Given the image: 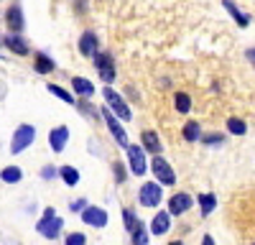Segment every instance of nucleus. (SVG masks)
Masks as SVG:
<instances>
[{
  "instance_id": "7ed1b4c3",
  "label": "nucleus",
  "mask_w": 255,
  "mask_h": 245,
  "mask_svg": "<svg viewBox=\"0 0 255 245\" xmlns=\"http://www.w3.org/2000/svg\"><path fill=\"white\" fill-rule=\"evenodd\" d=\"M151 169H153V176H156L161 184H166V187H174V184H176V174H174L171 166H168L166 158L156 156V158L151 161Z\"/></svg>"
},
{
  "instance_id": "c9c22d12",
  "label": "nucleus",
  "mask_w": 255,
  "mask_h": 245,
  "mask_svg": "<svg viewBox=\"0 0 255 245\" xmlns=\"http://www.w3.org/2000/svg\"><path fill=\"white\" fill-rule=\"evenodd\" d=\"M202 245H215V238H212V235H204V238H202Z\"/></svg>"
},
{
  "instance_id": "dca6fc26",
  "label": "nucleus",
  "mask_w": 255,
  "mask_h": 245,
  "mask_svg": "<svg viewBox=\"0 0 255 245\" xmlns=\"http://www.w3.org/2000/svg\"><path fill=\"white\" fill-rule=\"evenodd\" d=\"M222 5H225V10H227L232 18H235V23H238L240 28H248V26H250V18H248L245 13H240V10H238V5L232 3V0H222Z\"/></svg>"
},
{
  "instance_id": "f03ea898",
  "label": "nucleus",
  "mask_w": 255,
  "mask_h": 245,
  "mask_svg": "<svg viewBox=\"0 0 255 245\" xmlns=\"http://www.w3.org/2000/svg\"><path fill=\"white\" fill-rule=\"evenodd\" d=\"M36 138V128L33 125H18V130L13 133V140H10V153H20L26 151Z\"/></svg>"
},
{
  "instance_id": "a878e982",
  "label": "nucleus",
  "mask_w": 255,
  "mask_h": 245,
  "mask_svg": "<svg viewBox=\"0 0 255 245\" xmlns=\"http://www.w3.org/2000/svg\"><path fill=\"white\" fill-rule=\"evenodd\" d=\"M0 176H3V181H5V184H18V181H20V176H23V171H20L18 166H5Z\"/></svg>"
},
{
  "instance_id": "4468645a",
  "label": "nucleus",
  "mask_w": 255,
  "mask_h": 245,
  "mask_svg": "<svg viewBox=\"0 0 255 245\" xmlns=\"http://www.w3.org/2000/svg\"><path fill=\"white\" fill-rule=\"evenodd\" d=\"M171 217H174V215L168 212V210H166V212H158V215L151 220V233H153V235H166L168 228H171Z\"/></svg>"
},
{
  "instance_id": "6ab92c4d",
  "label": "nucleus",
  "mask_w": 255,
  "mask_h": 245,
  "mask_svg": "<svg viewBox=\"0 0 255 245\" xmlns=\"http://www.w3.org/2000/svg\"><path fill=\"white\" fill-rule=\"evenodd\" d=\"M59 176H61V181L67 184V187H77V184H79V171L74 166H61Z\"/></svg>"
},
{
  "instance_id": "412c9836",
  "label": "nucleus",
  "mask_w": 255,
  "mask_h": 245,
  "mask_svg": "<svg viewBox=\"0 0 255 245\" xmlns=\"http://www.w3.org/2000/svg\"><path fill=\"white\" fill-rule=\"evenodd\" d=\"M197 202H199V207H202V217H209V212L217 207V197L215 194H199Z\"/></svg>"
},
{
  "instance_id": "f8f14e48",
  "label": "nucleus",
  "mask_w": 255,
  "mask_h": 245,
  "mask_svg": "<svg viewBox=\"0 0 255 245\" xmlns=\"http://www.w3.org/2000/svg\"><path fill=\"white\" fill-rule=\"evenodd\" d=\"M191 204H194V199H191L189 194H184V192H179V194H174L171 199H168V212H171L174 217L176 215H184Z\"/></svg>"
},
{
  "instance_id": "5701e85b",
  "label": "nucleus",
  "mask_w": 255,
  "mask_h": 245,
  "mask_svg": "<svg viewBox=\"0 0 255 245\" xmlns=\"http://www.w3.org/2000/svg\"><path fill=\"white\" fill-rule=\"evenodd\" d=\"M227 130L232 135H245L248 125H245V120H240V118H227Z\"/></svg>"
},
{
  "instance_id": "f3484780",
  "label": "nucleus",
  "mask_w": 255,
  "mask_h": 245,
  "mask_svg": "<svg viewBox=\"0 0 255 245\" xmlns=\"http://www.w3.org/2000/svg\"><path fill=\"white\" fill-rule=\"evenodd\" d=\"M72 87H74V92L82 95V97L95 95V85H92L90 79H84V77H72Z\"/></svg>"
},
{
  "instance_id": "72a5a7b5",
  "label": "nucleus",
  "mask_w": 255,
  "mask_h": 245,
  "mask_svg": "<svg viewBox=\"0 0 255 245\" xmlns=\"http://www.w3.org/2000/svg\"><path fill=\"white\" fill-rule=\"evenodd\" d=\"M72 210H74V212H84V210H87V199H77V202H72Z\"/></svg>"
},
{
  "instance_id": "6e6552de",
  "label": "nucleus",
  "mask_w": 255,
  "mask_h": 245,
  "mask_svg": "<svg viewBox=\"0 0 255 245\" xmlns=\"http://www.w3.org/2000/svg\"><path fill=\"white\" fill-rule=\"evenodd\" d=\"M67 143H69V128H67V125L51 128V133H49V146H51L54 153H61L64 148H67Z\"/></svg>"
},
{
  "instance_id": "f257e3e1",
  "label": "nucleus",
  "mask_w": 255,
  "mask_h": 245,
  "mask_svg": "<svg viewBox=\"0 0 255 245\" xmlns=\"http://www.w3.org/2000/svg\"><path fill=\"white\" fill-rule=\"evenodd\" d=\"M61 225H64V220L56 217V212H54L51 207H46V210H44V217H41L38 225H36V230L44 235L46 240H56L59 233H61Z\"/></svg>"
},
{
  "instance_id": "f704fd0d",
  "label": "nucleus",
  "mask_w": 255,
  "mask_h": 245,
  "mask_svg": "<svg viewBox=\"0 0 255 245\" xmlns=\"http://www.w3.org/2000/svg\"><path fill=\"white\" fill-rule=\"evenodd\" d=\"M245 56L250 59V64L255 67V49H248V51H245Z\"/></svg>"
},
{
  "instance_id": "bb28decb",
  "label": "nucleus",
  "mask_w": 255,
  "mask_h": 245,
  "mask_svg": "<svg viewBox=\"0 0 255 245\" xmlns=\"http://www.w3.org/2000/svg\"><path fill=\"white\" fill-rule=\"evenodd\" d=\"M130 238H133V245H148V228L140 222L138 228L130 233Z\"/></svg>"
},
{
  "instance_id": "a211bd4d",
  "label": "nucleus",
  "mask_w": 255,
  "mask_h": 245,
  "mask_svg": "<svg viewBox=\"0 0 255 245\" xmlns=\"http://www.w3.org/2000/svg\"><path fill=\"white\" fill-rule=\"evenodd\" d=\"M143 148H148V151H151V153H161V140H158V133L156 130H143Z\"/></svg>"
},
{
  "instance_id": "393cba45",
  "label": "nucleus",
  "mask_w": 255,
  "mask_h": 245,
  "mask_svg": "<svg viewBox=\"0 0 255 245\" xmlns=\"http://www.w3.org/2000/svg\"><path fill=\"white\" fill-rule=\"evenodd\" d=\"M49 92H51V95H56L61 102H67V105H77V100L72 97V92H67L64 87H59V85H49Z\"/></svg>"
},
{
  "instance_id": "c85d7f7f",
  "label": "nucleus",
  "mask_w": 255,
  "mask_h": 245,
  "mask_svg": "<svg viewBox=\"0 0 255 245\" xmlns=\"http://www.w3.org/2000/svg\"><path fill=\"white\" fill-rule=\"evenodd\" d=\"M64 245H87V238H84L82 233H72V235H67Z\"/></svg>"
},
{
  "instance_id": "473e14b6",
  "label": "nucleus",
  "mask_w": 255,
  "mask_h": 245,
  "mask_svg": "<svg viewBox=\"0 0 255 245\" xmlns=\"http://www.w3.org/2000/svg\"><path fill=\"white\" fill-rule=\"evenodd\" d=\"M56 174H59V169H54V166H44V169H41V179H46V181L54 179Z\"/></svg>"
},
{
  "instance_id": "4be33fe9",
  "label": "nucleus",
  "mask_w": 255,
  "mask_h": 245,
  "mask_svg": "<svg viewBox=\"0 0 255 245\" xmlns=\"http://www.w3.org/2000/svg\"><path fill=\"white\" fill-rule=\"evenodd\" d=\"M174 108H176V113L189 115V110H191V97H189L186 92H176V95H174Z\"/></svg>"
},
{
  "instance_id": "1a4fd4ad",
  "label": "nucleus",
  "mask_w": 255,
  "mask_h": 245,
  "mask_svg": "<svg viewBox=\"0 0 255 245\" xmlns=\"http://www.w3.org/2000/svg\"><path fill=\"white\" fill-rule=\"evenodd\" d=\"M79 54L82 56H90V59H95L100 54V41H97V36L92 31H84L79 36Z\"/></svg>"
},
{
  "instance_id": "7c9ffc66",
  "label": "nucleus",
  "mask_w": 255,
  "mask_h": 245,
  "mask_svg": "<svg viewBox=\"0 0 255 245\" xmlns=\"http://www.w3.org/2000/svg\"><path fill=\"white\" fill-rule=\"evenodd\" d=\"M225 138L220 133H209V135H202V143H207V146H220Z\"/></svg>"
},
{
  "instance_id": "423d86ee",
  "label": "nucleus",
  "mask_w": 255,
  "mask_h": 245,
  "mask_svg": "<svg viewBox=\"0 0 255 245\" xmlns=\"http://www.w3.org/2000/svg\"><path fill=\"white\" fill-rule=\"evenodd\" d=\"M128 163H130V171L135 176H143L145 169H148V161H145V151L140 146H128Z\"/></svg>"
},
{
  "instance_id": "c756f323",
  "label": "nucleus",
  "mask_w": 255,
  "mask_h": 245,
  "mask_svg": "<svg viewBox=\"0 0 255 245\" xmlns=\"http://www.w3.org/2000/svg\"><path fill=\"white\" fill-rule=\"evenodd\" d=\"M113 171H115V181H118V184H123V181L128 179V176H125V166H123V161H115V163H113Z\"/></svg>"
},
{
  "instance_id": "0eeeda50",
  "label": "nucleus",
  "mask_w": 255,
  "mask_h": 245,
  "mask_svg": "<svg viewBox=\"0 0 255 245\" xmlns=\"http://www.w3.org/2000/svg\"><path fill=\"white\" fill-rule=\"evenodd\" d=\"M100 115L105 118V122H108V128H110V133H113V138L118 140V146H123L125 151H128V146H130V143H128V135H125V130L120 128V122L115 120V115L108 110V108H102L100 110Z\"/></svg>"
},
{
  "instance_id": "b1692460",
  "label": "nucleus",
  "mask_w": 255,
  "mask_h": 245,
  "mask_svg": "<svg viewBox=\"0 0 255 245\" xmlns=\"http://www.w3.org/2000/svg\"><path fill=\"white\" fill-rule=\"evenodd\" d=\"M123 225H125V230H128V233H133L138 225H140V220L135 217L133 210H128V207H125V210H123Z\"/></svg>"
},
{
  "instance_id": "2f4dec72",
  "label": "nucleus",
  "mask_w": 255,
  "mask_h": 245,
  "mask_svg": "<svg viewBox=\"0 0 255 245\" xmlns=\"http://www.w3.org/2000/svg\"><path fill=\"white\" fill-rule=\"evenodd\" d=\"M100 77H102L105 85H110V82H115V67H110V69H102V72H100Z\"/></svg>"
},
{
  "instance_id": "2eb2a0df",
  "label": "nucleus",
  "mask_w": 255,
  "mask_h": 245,
  "mask_svg": "<svg viewBox=\"0 0 255 245\" xmlns=\"http://www.w3.org/2000/svg\"><path fill=\"white\" fill-rule=\"evenodd\" d=\"M33 69H36L38 74H51V72L56 69V64H54V59H51V56H46V54H36V56H33Z\"/></svg>"
},
{
  "instance_id": "39448f33",
  "label": "nucleus",
  "mask_w": 255,
  "mask_h": 245,
  "mask_svg": "<svg viewBox=\"0 0 255 245\" xmlns=\"http://www.w3.org/2000/svg\"><path fill=\"white\" fill-rule=\"evenodd\" d=\"M102 97H105V102H108V105L118 113V118L120 120H130L133 115H130V108H128V102L115 92V90H110V87H105V92H102Z\"/></svg>"
},
{
  "instance_id": "ddd939ff",
  "label": "nucleus",
  "mask_w": 255,
  "mask_h": 245,
  "mask_svg": "<svg viewBox=\"0 0 255 245\" xmlns=\"http://www.w3.org/2000/svg\"><path fill=\"white\" fill-rule=\"evenodd\" d=\"M3 46L5 49H10L13 54H18V56H26L31 49H28V44H26V38L23 36H18V33H10V36H3Z\"/></svg>"
},
{
  "instance_id": "9d476101",
  "label": "nucleus",
  "mask_w": 255,
  "mask_h": 245,
  "mask_svg": "<svg viewBox=\"0 0 255 245\" xmlns=\"http://www.w3.org/2000/svg\"><path fill=\"white\" fill-rule=\"evenodd\" d=\"M5 26L10 28V33H20L26 28V18H23V10L20 5H10L5 10Z\"/></svg>"
},
{
  "instance_id": "aec40b11",
  "label": "nucleus",
  "mask_w": 255,
  "mask_h": 245,
  "mask_svg": "<svg viewBox=\"0 0 255 245\" xmlns=\"http://www.w3.org/2000/svg\"><path fill=\"white\" fill-rule=\"evenodd\" d=\"M181 135H184V140H189V143H194V140H202V130H199V122L189 120L186 125H184V130H181Z\"/></svg>"
},
{
  "instance_id": "e433bc0d",
  "label": "nucleus",
  "mask_w": 255,
  "mask_h": 245,
  "mask_svg": "<svg viewBox=\"0 0 255 245\" xmlns=\"http://www.w3.org/2000/svg\"><path fill=\"white\" fill-rule=\"evenodd\" d=\"M168 245H184V243L181 240H174V243H168Z\"/></svg>"
},
{
  "instance_id": "9b49d317",
  "label": "nucleus",
  "mask_w": 255,
  "mask_h": 245,
  "mask_svg": "<svg viewBox=\"0 0 255 245\" xmlns=\"http://www.w3.org/2000/svg\"><path fill=\"white\" fill-rule=\"evenodd\" d=\"M108 212H105L102 207H87L82 212V222H87V225H92V228H105L108 225Z\"/></svg>"
},
{
  "instance_id": "cd10ccee",
  "label": "nucleus",
  "mask_w": 255,
  "mask_h": 245,
  "mask_svg": "<svg viewBox=\"0 0 255 245\" xmlns=\"http://www.w3.org/2000/svg\"><path fill=\"white\" fill-rule=\"evenodd\" d=\"M95 67H97V72L110 69V67H113V56H110L108 51H100V54L95 56Z\"/></svg>"
},
{
  "instance_id": "20e7f679",
  "label": "nucleus",
  "mask_w": 255,
  "mask_h": 245,
  "mask_svg": "<svg viewBox=\"0 0 255 245\" xmlns=\"http://www.w3.org/2000/svg\"><path fill=\"white\" fill-rule=\"evenodd\" d=\"M161 187L156 181H145L143 187H140V192H138V202L143 204V207H158L161 204Z\"/></svg>"
}]
</instances>
